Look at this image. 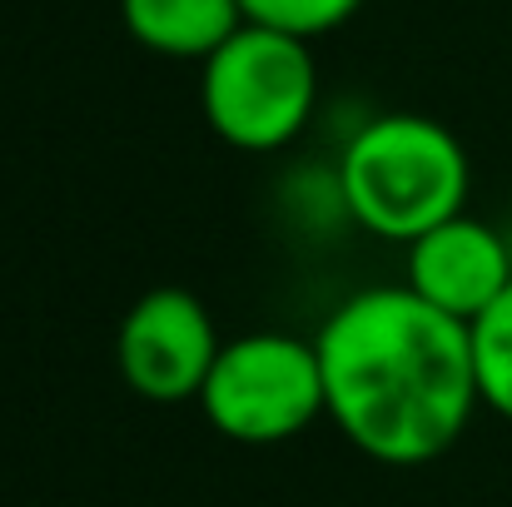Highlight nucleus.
Segmentation results:
<instances>
[{"instance_id":"f257e3e1","label":"nucleus","mask_w":512,"mask_h":507,"mask_svg":"<svg viewBox=\"0 0 512 507\" xmlns=\"http://www.w3.org/2000/svg\"><path fill=\"white\" fill-rule=\"evenodd\" d=\"M314 348L334 428L388 468H418L448 453L483 403L468 324L408 284L343 299Z\"/></svg>"},{"instance_id":"f03ea898","label":"nucleus","mask_w":512,"mask_h":507,"mask_svg":"<svg viewBox=\"0 0 512 507\" xmlns=\"http://www.w3.org/2000/svg\"><path fill=\"white\" fill-rule=\"evenodd\" d=\"M468 150L428 115L368 120L339 160V194L348 214L393 244H413L468 204Z\"/></svg>"},{"instance_id":"7ed1b4c3","label":"nucleus","mask_w":512,"mask_h":507,"mask_svg":"<svg viewBox=\"0 0 512 507\" xmlns=\"http://www.w3.org/2000/svg\"><path fill=\"white\" fill-rule=\"evenodd\" d=\"M319 70L309 40L244 20L199 75V105L209 130L249 155L284 150L314 115Z\"/></svg>"},{"instance_id":"20e7f679","label":"nucleus","mask_w":512,"mask_h":507,"mask_svg":"<svg viewBox=\"0 0 512 507\" xmlns=\"http://www.w3.org/2000/svg\"><path fill=\"white\" fill-rule=\"evenodd\" d=\"M199 403L204 418L234 443H284L329 413L319 348L294 334L229 338L204 378Z\"/></svg>"},{"instance_id":"39448f33","label":"nucleus","mask_w":512,"mask_h":507,"mask_svg":"<svg viewBox=\"0 0 512 507\" xmlns=\"http://www.w3.org/2000/svg\"><path fill=\"white\" fill-rule=\"evenodd\" d=\"M219 329L189 289H150L120 324L115 358L125 383L150 403H184L204 393L219 358Z\"/></svg>"},{"instance_id":"423d86ee","label":"nucleus","mask_w":512,"mask_h":507,"mask_svg":"<svg viewBox=\"0 0 512 507\" xmlns=\"http://www.w3.org/2000/svg\"><path fill=\"white\" fill-rule=\"evenodd\" d=\"M508 284V239L473 214H453L448 224L408 244V289L458 324H473L483 309H493Z\"/></svg>"},{"instance_id":"0eeeda50","label":"nucleus","mask_w":512,"mask_h":507,"mask_svg":"<svg viewBox=\"0 0 512 507\" xmlns=\"http://www.w3.org/2000/svg\"><path fill=\"white\" fill-rule=\"evenodd\" d=\"M125 30L170 60H209L239 25V0H120Z\"/></svg>"},{"instance_id":"6e6552de","label":"nucleus","mask_w":512,"mask_h":507,"mask_svg":"<svg viewBox=\"0 0 512 507\" xmlns=\"http://www.w3.org/2000/svg\"><path fill=\"white\" fill-rule=\"evenodd\" d=\"M473 373H478V398L512 418V284L503 289V299L493 309H483L473 324Z\"/></svg>"},{"instance_id":"1a4fd4ad","label":"nucleus","mask_w":512,"mask_h":507,"mask_svg":"<svg viewBox=\"0 0 512 507\" xmlns=\"http://www.w3.org/2000/svg\"><path fill=\"white\" fill-rule=\"evenodd\" d=\"M239 5H244V20H254V25L314 40V35L339 30L363 0H239Z\"/></svg>"}]
</instances>
